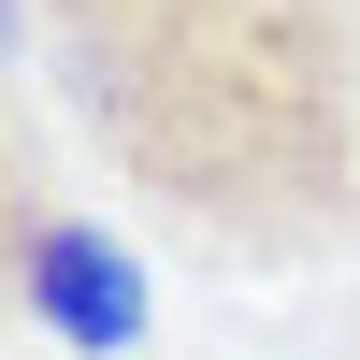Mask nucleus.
<instances>
[{"label":"nucleus","instance_id":"nucleus-1","mask_svg":"<svg viewBox=\"0 0 360 360\" xmlns=\"http://www.w3.org/2000/svg\"><path fill=\"white\" fill-rule=\"evenodd\" d=\"M72 144L202 274L360 245V0H29Z\"/></svg>","mask_w":360,"mask_h":360},{"label":"nucleus","instance_id":"nucleus-2","mask_svg":"<svg viewBox=\"0 0 360 360\" xmlns=\"http://www.w3.org/2000/svg\"><path fill=\"white\" fill-rule=\"evenodd\" d=\"M15 303L44 317V346L130 360L144 346V259L115 245V231H86L72 202H44V231H29V259H15Z\"/></svg>","mask_w":360,"mask_h":360},{"label":"nucleus","instance_id":"nucleus-3","mask_svg":"<svg viewBox=\"0 0 360 360\" xmlns=\"http://www.w3.org/2000/svg\"><path fill=\"white\" fill-rule=\"evenodd\" d=\"M44 144H29V115L0 101V288H15V259H29V231H44Z\"/></svg>","mask_w":360,"mask_h":360}]
</instances>
